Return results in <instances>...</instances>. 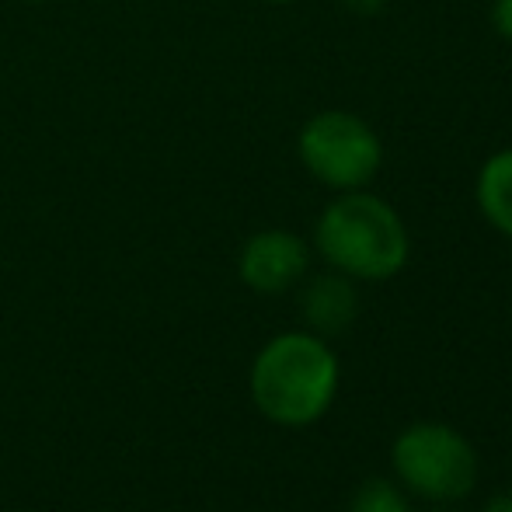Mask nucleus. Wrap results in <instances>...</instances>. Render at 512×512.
<instances>
[{
	"label": "nucleus",
	"instance_id": "nucleus-6",
	"mask_svg": "<svg viewBox=\"0 0 512 512\" xmlns=\"http://www.w3.org/2000/svg\"><path fill=\"white\" fill-rule=\"evenodd\" d=\"M300 314L307 321V331H314V335H342L359 317L356 279L342 276L335 269L324 272V276H314L304 286V293H300Z\"/></svg>",
	"mask_w": 512,
	"mask_h": 512
},
{
	"label": "nucleus",
	"instance_id": "nucleus-2",
	"mask_svg": "<svg viewBox=\"0 0 512 512\" xmlns=\"http://www.w3.org/2000/svg\"><path fill=\"white\" fill-rule=\"evenodd\" d=\"M314 248L356 283H387L408 265L411 237L401 213L366 189L338 192L314 223Z\"/></svg>",
	"mask_w": 512,
	"mask_h": 512
},
{
	"label": "nucleus",
	"instance_id": "nucleus-13",
	"mask_svg": "<svg viewBox=\"0 0 512 512\" xmlns=\"http://www.w3.org/2000/svg\"><path fill=\"white\" fill-rule=\"evenodd\" d=\"M265 4H297V0H265Z\"/></svg>",
	"mask_w": 512,
	"mask_h": 512
},
{
	"label": "nucleus",
	"instance_id": "nucleus-7",
	"mask_svg": "<svg viewBox=\"0 0 512 512\" xmlns=\"http://www.w3.org/2000/svg\"><path fill=\"white\" fill-rule=\"evenodd\" d=\"M474 199H478V209L488 220V227L512 241V147L499 150L481 164L478 182H474Z\"/></svg>",
	"mask_w": 512,
	"mask_h": 512
},
{
	"label": "nucleus",
	"instance_id": "nucleus-11",
	"mask_svg": "<svg viewBox=\"0 0 512 512\" xmlns=\"http://www.w3.org/2000/svg\"><path fill=\"white\" fill-rule=\"evenodd\" d=\"M481 512H512V492L492 495V499L485 502V509H481Z\"/></svg>",
	"mask_w": 512,
	"mask_h": 512
},
{
	"label": "nucleus",
	"instance_id": "nucleus-10",
	"mask_svg": "<svg viewBox=\"0 0 512 512\" xmlns=\"http://www.w3.org/2000/svg\"><path fill=\"white\" fill-rule=\"evenodd\" d=\"M342 4L356 14H380L387 7V0H342Z\"/></svg>",
	"mask_w": 512,
	"mask_h": 512
},
{
	"label": "nucleus",
	"instance_id": "nucleus-4",
	"mask_svg": "<svg viewBox=\"0 0 512 512\" xmlns=\"http://www.w3.org/2000/svg\"><path fill=\"white\" fill-rule=\"evenodd\" d=\"M297 154L310 178L324 189L356 192L377 178L384 164V143L363 115L328 108L304 122L297 136Z\"/></svg>",
	"mask_w": 512,
	"mask_h": 512
},
{
	"label": "nucleus",
	"instance_id": "nucleus-5",
	"mask_svg": "<svg viewBox=\"0 0 512 512\" xmlns=\"http://www.w3.org/2000/svg\"><path fill=\"white\" fill-rule=\"evenodd\" d=\"M310 269V248L300 234L283 227L258 230L244 241L241 255H237V276L251 293L262 297H276L286 293L307 276Z\"/></svg>",
	"mask_w": 512,
	"mask_h": 512
},
{
	"label": "nucleus",
	"instance_id": "nucleus-9",
	"mask_svg": "<svg viewBox=\"0 0 512 512\" xmlns=\"http://www.w3.org/2000/svg\"><path fill=\"white\" fill-rule=\"evenodd\" d=\"M492 25L502 39L512 42V0H495L492 4Z\"/></svg>",
	"mask_w": 512,
	"mask_h": 512
},
{
	"label": "nucleus",
	"instance_id": "nucleus-1",
	"mask_svg": "<svg viewBox=\"0 0 512 512\" xmlns=\"http://www.w3.org/2000/svg\"><path fill=\"white\" fill-rule=\"evenodd\" d=\"M342 366L314 331H283L258 349L248 391L258 415L283 429H307L335 405Z\"/></svg>",
	"mask_w": 512,
	"mask_h": 512
},
{
	"label": "nucleus",
	"instance_id": "nucleus-12",
	"mask_svg": "<svg viewBox=\"0 0 512 512\" xmlns=\"http://www.w3.org/2000/svg\"><path fill=\"white\" fill-rule=\"evenodd\" d=\"M432 512H460V509H453V506H436Z\"/></svg>",
	"mask_w": 512,
	"mask_h": 512
},
{
	"label": "nucleus",
	"instance_id": "nucleus-3",
	"mask_svg": "<svg viewBox=\"0 0 512 512\" xmlns=\"http://www.w3.org/2000/svg\"><path fill=\"white\" fill-rule=\"evenodd\" d=\"M398 485L432 506H453L478 485V453L471 439L446 422H415L391 443Z\"/></svg>",
	"mask_w": 512,
	"mask_h": 512
},
{
	"label": "nucleus",
	"instance_id": "nucleus-8",
	"mask_svg": "<svg viewBox=\"0 0 512 512\" xmlns=\"http://www.w3.org/2000/svg\"><path fill=\"white\" fill-rule=\"evenodd\" d=\"M349 512H411V506L401 485H394L387 478H370L352 495Z\"/></svg>",
	"mask_w": 512,
	"mask_h": 512
}]
</instances>
